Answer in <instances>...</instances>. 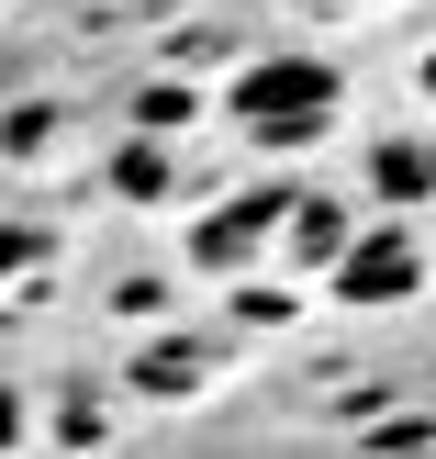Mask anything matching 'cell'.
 <instances>
[{
	"instance_id": "6da1fadb",
	"label": "cell",
	"mask_w": 436,
	"mask_h": 459,
	"mask_svg": "<svg viewBox=\"0 0 436 459\" xmlns=\"http://www.w3.org/2000/svg\"><path fill=\"white\" fill-rule=\"evenodd\" d=\"M235 112L269 134V146H303V134L336 124V79H325L313 56H269V67H246V79H235Z\"/></svg>"
},
{
	"instance_id": "8992f818",
	"label": "cell",
	"mask_w": 436,
	"mask_h": 459,
	"mask_svg": "<svg viewBox=\"0 0 436 459\" xmlns=\"http://www.w3.org/2000/svg\"><path fill=\"white\" fill-rule=\"evenodd\" d=\"M358 448H436V426H425V415H380Z\"/></svg>"
},
{
	"instance_id": "7a4b0ae2",
	"label": "cell",
	"mask_w": 436,
	"mask_h": 459,
	"mask_svg": "<svg viewBox=\"0 0 436 459\" xmlns=\"http://www.w3.org/2000/svg\"><path fill=\"white\" fill-rule=\"evenodd\" d=\"M336 291H347V303H403V291H415V247H403V236H370V247H347Z\"/></svg>"
},
{
	"instance_id": "5b68a950",
	"label": "cell",
	"mask_w": 436,
	"mask_h": 459,
	"mask_svg": "<svg viewBox=\"0 0 436 459\" xmlns=\"http://www.w3.org/2000/svg\"><path fill=\"white\" fill-rule=\"evenodd\" d=\"M124 191L157 202V191H168V157H157V146H124Z\"/></svg>"
},
{
	"instance_id": "277c9868",
	"label": "cell",
	"mask_w": 436,
	"mask_h": 459,
	"mask_svg": "<svg viewBox=\"0 0 436 459\" xmlns=\"http://www.w3.org/2000/svg\"><path fill=\"white\" fill-rule=\"evenodd\" d=\"M370 179H380L392 202H415V191H436V157H425V146H380V157H370Z\"/></svg>"
},
{
	"instance_id": "3957f363",
	"label": "cell",
	"mask_w": 436,
	"mask_h": 459,
	"mask_svg": "<svg viewBox=\"0 0 436 459\" xmlns=\"http://www.w3.org/2000/svg\"><path fill=\"white\" fill-rule=\"evenodd\" d=\"M269 213H291V179H269L258 202H235L224 224H201V269H235V258H246V236H258Z\"/></svg>"
},
{
	"instance_id": "52a82bcc",
	"label": "cell",
	"mask_w": 436,
	"mask_h": 459,
	"mask_svg": "<svg viewBox=\"0 0 436 459\" xmlns=\"http://www.w3.org/2000/svg\"><path fill=\"white\" fill-rule=\"evenodd\" d=\"M425 90H436V56H425Z\"/></svg>"
}]
</instances>
